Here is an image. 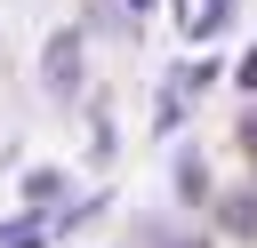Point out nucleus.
Here are the masks:
<instances>
[{"instance_id":"obj_1","label":"nucleus","mask_w":257,"mask_h":248,"mask_svg":"<svg viewBox=\"0 0 257 248\" xmlns=\"http://www.w3.org/2000/svg\"><path fill=\"white\" fill-rule=\"evenodd\" d=\"M0 248H40V224H16V232H0Z\"/></svg>"},{"instance_id":"obj_2","label":"nucleus","mask_w":257,"mask_h":248,"mask_svg":"<svg viewBox=\"0 0 257 248\" xmlns=\"http://www.w3.org/2000/svg\"><path fill=\"white\" fill-rule=\"evenodd\" d=\"M241 80H249V88H257V48H249V64H241Z\"/></svg>"},{"instance_id":"obj_3","label":"nucleus","mask_w":257,"mask_h":248,"mask_svg":"<svg viewBox=\"0 0 257 248\" xmlns=\"http://www.w3.org/2000/svg\"><path fill=\"white\" fill-rule=\"evenodd\" d=\"M249 144H257V120H249Z\"/></svg>"}]
</instances>
